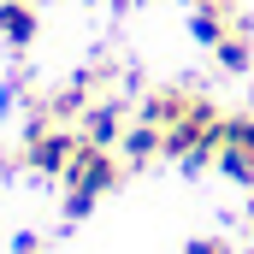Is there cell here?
<instances>
[{"mask_svg":"<svg viewBox=\"0 0 254 254\" xmlns=\"http://www.w3.org/2000/svg\"><path fill=\"white\" fill-rule=\"evenodd\" d=\"M213 60H219V71H231V77H243V71L254 65V24H249V18L231 24V36L213 48Z\"/></svg>","mask_w":254,"mask_h":254,"instance_id":"10","label":"cell"},{"mask_svg":"<svg viewBox=\"0 0 254 254\" xmlns=\"http://www.w3.org/2000/svg\"><path fill=\"white\" fill-rule=\"evenodd\" d=\"M231 184L254 190V113H231L219 119V160H213Z\"/></svg>","mask_w":254,"mask_h":254,"instance_id":"4","label":"cell"},{"mask_svg":"<svg viewBox=\"0 0 254 254\" xmlns=\"http://www.w3.org/2000/svg\"><path fill=\"white\" fill-rule=\"evenodd\" d=\"M36 30H42L36 0H0V42H6V48H30Z\"/></svg>","mask_w":254,"mask_h":254,"instance_id":"6","label":"cell"},{"mask_svg":"<svg viewBox=\"0 0 254 254\" xmlns=\"http://www.w3.org/2000/svg\"><path fill=\"white\" fill-rule=\"evenodd\" d=\"M190 107H195V89H178V83H166V89H148V101H142V119L166 130V125H178Z\"/></svg>","mask_w":254,"mask_h":254,"instance_id":"9","label":"cell"},{"mask_svg":"<svg viewBox=\"0 0 254 254\" xmlns=\"http://www.w3.org/2000/svg\"><path fill=\"white\" fill-rule=\"evenodd\" d=\"M119 154H125V166L160 160V154H166V130L148 125V119H136V125H125V136H119Z\"/></svg>","mask_w":254,"mask_h":254,"instance_id":"7","label":"cell"},{"mask_svg":"<svg viewBox=\"0 0 254 254\" xmlns=\"http://www.w3.org/2000/svg\"><path fill=\"white\" fill-rule=\"evenodd\" d=\"M231 24H237V12L225 6V0H201L190 12V36L201 42V48H219L225 36H231Z\"/></svg>","mask_w":254,"mask_h":254,"instance_id":"8","label":"cell"},{"mask_svg":"<svg viewBox=\"0 0 254 254\" xmlns=\"http://www.w3.org/2000/svg\"><path fill=\"white\" fill-rule=\"evenodd\" d=\"M77 148H83V130L54 125V119H30L18 160H24L36 178H65V166H71V154H77Z\"/></svg>","mask_w":254,"mask_h":254,"instance_id":"3","label":"cell"},{"mask_svg":"<svg viewBox=\"0 0 254 254\" xmlns=\"http://www.w3.org/2000/svg\"><path fill=\"white\" fill-rule=\"evenodd\" d=\"M12 249H18V254H36L42 243H36V231H18V237H12Z\"/></svg>","mask_w":254,"mask_h":254,"instance_id":"12","label":"cell"},{"mask_svg":"<svg viewBox=\"0 0 254 254\" xmlns=\"http://www.w3.org/2000/svg\"><path fill=\"white\" fill-rule=\"evenodd\" d=\"M219 107L207 101V95H195V107L178 119V125H166V160H178L184 172H201L207 160H219Z\"/></svg>","mask_w":254,"mask_h":254,"instance_id":"2","label":"cell"},{"mask_svg":"<svg viewBox=\"0 0 254 254\" xmlns=\"http://www.w3.org/2000/svg\"><path fill=\"white\" fill-rule=\"evenodd\" d=\"M184 254H237V249H231L225 237H195V243H190Z\"/></svg>","mask_w":254,"mask_h":254,"instance_id":"11","label":"cell"},{"mask_svg":"<svg viewBox=\"0 0 254 254\" xmlns=\"http://www.w3.org/2000/svg\"><path fill=\"white\" fill-rule=\"evenodd\" d=\"M83 142H101V148H119L125 136V101H89V113L77 119Z\"/></svg>","mask_w":254,"mask_h":254,"instance_id":"5","label":"cell"},{"mask_svg":"<svg viewBox=\"0 0 254 254\" xmlns=\"http://www.w3.org/2000/svg\"><path fill=\"white\" fill-rule=\"evenodd\" d=\"M225 6H231V0H225Z\"/></svg>","mask_w":254,"mask_h":254,"instance_id":"13","label":"cell"},{"mask_svg":"<svg viewBox=\"0 0 254 254\" xmlns=\"http://www.w3.org/2000/svg\"><path fill=\"white\" fill-rule=\"evenodd\" d=\"M119 178H125L119 154H113V148H101V142H83V148L71 154L65 178H60V184H65V219H89L101 195L119 190Z\"/></svg>","mask_w":254,"mask_h":254,"instance_id":"1","label":"cell"}]
</instances>
